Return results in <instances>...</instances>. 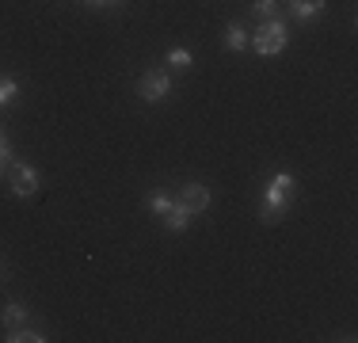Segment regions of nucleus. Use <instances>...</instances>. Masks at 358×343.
Wrapping results in <instances>:
<instances>
[{
	"label": "nucleus",
	"instance_id": "f257e3e1",
	"mask_svg": "<svg viewBox=\"0 0 358 343\" xmlns=\"http://www.w3.org/2000/svg\"><path fill=\"white\" fill-rule=\"evenodd\" d=\"M297 199V179L289 176V172H275L267 183V191H263V206H259V218L263 221H278L282 214L294 206Z\"/></svg>",
	"mask_w": 358,
	"mask_h": 343
},
{
	"label": "nucleus",
	"instance_id": "f03ea898",
	"mask_svg": "<svg viewBox=\"0 0 358 343\" xmlns=\"http://www.w3.org/2000/svg\"><path fill=\"white\" fill-rule=\"evenodd\" d=\"M286 42H289V31H286L282 20H263L259 31H255V38H252V46H255V54L275 57L286 50Z\"/></svg>",
	"mask_w": 358,
	"mask_h": 343
},
{
	"label": "nucleus",
	"instance_id": "7ed1b4c3",
	"mask_svg": "<svg viewBox=\"0 0 358 343\" xmlns=\"http://www.w3.org/2000/svg\"><path fill=\"white\" fill-rule=\"evenodd\" d=\"M138 96H141L145 103H164L168 96H172V76L160 73V69H149V73H141Z\"/></svg>",
	"mask_w": 358,
	"mask_h": 343
},
{
	"label": "nucleus",
	"instance_id": "20e7f679",
	"mask_svg": "<svg viewBox=\"0 0 358 343\" xmlns=\"http://www.w3.org/2000/svg\"><path fill=\"white\" fill-rule=\"evenodd\" d=\"M176 202H179V206H183V210L194 218V214H202V210L210 206V191H206L202 183H183V191L176 195Z\"/></svg>",
	"mask_w": 358,
	"mask_h": 343
},
{
	"label": "nucleus",
	"instance_id": "39448f33",
	"mask_svg": "<svg viewBox=\"0 0 358 343\" xmlns=\"http://www.w3.org/2000/svg\"><path fill=\"white\" fill-rule=\"evenodd\" d=\"M38 191V172L27 164H12V195L15 199H31Z\"/></svg>",
	"mask_w": 358,
	"mask_h": 343
},
{
	"label": "nucleus",
	"instance_id": "423d86ee",
	"mask_svg": "<svg viewBox=\"0 0 358 343\" xmlns=\"http://www.w3.org/2000/svg\"><path fill=\"white\" fill-rule=\"evenodd\" d=\"M286 8H289V15H294V20L309 23V20H317L324 8H328V0H286Z\"/></svg>",
	"mask_w": 358,
	"mask_h": 343
},
{
	"label": "nucleus",
	"instance_id": "0eeeda50",
	"mask_svg": "<svg viewBox=\"0 0 358 343\" xmlns=\"http://www.w3.org/2000/svg\"><path fill=\"white\" fill-rule=\"evenodd\" d=\"M27 321H31V313H27V305H23V302H8L4 309H0V324H4V332L23 328Z\"/></svg>",
	"mask_w": 358,
	"mask_h": 343
},
{
	"label": "nucleus",
	"instance_id": "6e6552de",
	"mask_svg": "<svg viewBox=\"0 0 358 343\" xmlns=\"http://www.w3.org/2000/svg\"><path fill=\"white\" fill-rule=\"evenodd\" d=\"M145 206H149V214H157V218H164V214L176 206V199H172L168 191H152V195H145Z\"/></svg>",
	"mask_w": 358,
	"mask_h": 343
},
{
	"label": "nucleus",
	"instance_id": "1a4fd4ad",
	"mask_svg": "<svg viewBox=\"0 0 358 343\" xmlns=\"http://www.w3.org/2000/svg\"><path fill=\"white\" fill-rule=\"evenodd\" d=\"M225 46L236 50V54L248 46V31H244V23H229V27H225Z\"/></svg>",
	"mask_w": 358,
	"mask_h": 343
},
{
	"label": "nucleus",
	"instance_id": "9d476101",
	"mask_svg": "<svg viewBox=\"0 0 358 343\" xmlns=\"http://www.w3.org/2000/svg\"><path fill=\"white\" fill-rule=\"evenodd\" d=\"M164 225H168V229H172V233H183V229H187V225H191V214H187V210H183V206H179V202H176V206H172V210H168V214H164Z\"/></svg>",
	"mask_w": 358,
	"mask_h": 343
},
{
	"label": "nucleus",
	"instance_id": "9b49d317",
	"mask_svg": "<svg viewBox=\"0 0 358 343\" xmlns=\"http://www.w3.org/2000/svg\"><path fill=\"white\" fill-rule=\"evenodd\" d=\"M278 8H282V0H252V12L259 20H278Z\"/></svg>",
	"mask_w": 358,
	"mask_h": 343
},
{
	"label": "nucleus",
	"instance_id": "f8f14e48",
	"mask_svg": "<svg viewBox=\"0 0 358 343\" xmlns=\"http://www.w3.org/2000/svg\"><path fill=\"white\" fill-rule=\"evenodd\" d=\"M4 340H8V343H42L46 336H38V332H31L27 324H23V328H12V332H8Z\"/></svg>",
	"mask_w": 358,
	"mask_h": 343
},
{
	"label": "nucleus",
	"instance_id": "ddd939ff",
	"mask_svg": "<svg viewBox=\"0 0 358 343\" xmlns=\"http://www.w3.org/2000/svg\"><path fill=\"white\" fill-rule=\"evenodd\" d=\"M168 65H172V69H191V65H194V57H191V50H183V46H176V50H168Z\"/></svg>",
	"mask_w": 358,
	"mask_h": 343
},
{
	"label": "nucleus",
	"instance_id": "4468645a",
	"mask_svg": "<svg viewBox=\"0 0 358 343\" xmlns=\"http://www.w3.org/2000/svg\"><path fill=\"white\" fill-rule=\"evenodd\" d=\"M15 96H20V80L4 76V80H0V107H4V103H12Z\"/></svg>",
	"mask_w": 358,
	"mask_h": 343
},
{
	"label": "nucleus",
	"instance_id": "2eb2a0df",
	"mask_svg": "<svg viewBox=\"0 0 358 343\" xmlns=\"http://www.w3.org/2000/svg\"><path fill=\"white\" fill-rule=\"evenodd\" d=\"M8 157H12V149H8V137L0 134V160H8Z\"/></svg>",
	"mask_w": 358,
	"mask_h": 343
},
{
	"label": "nucleus",
	"instance_id": "dca6fc26",
	"mask_svg": "<svg viewBox=\"0 0 358 343\" xmlns=\"http://www.w3.org/2000/svg\"><path fill=\"white\" fill-rule=\"evenodd\" d=\"M92 4H110V0H92Z\"/></svg>",
	"mask_w": 358,
	"mask_h": 343
},
{
	"label": "nucleus",
	"instance_id": "f3484780",
	"mask_svg": "<svg viewBox=\"0 0 358 343\" xmlns=\"http://www.w3.org/2000/svg\"><path fill=\"white\" fill-rule=\"evenodd\" d=\"M4 164H8V160H0V168H4Z\"/></svg>",
	"mask_w": 358,
	"mask_h": 343
}]
</instances>
